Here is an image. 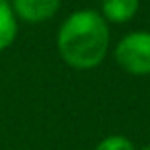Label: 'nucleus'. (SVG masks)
I'll return each instance as SVG.
<instances>
[{
	"instance_id": "f257e3e1",
	"label": "nucleus",
	"mask_w": 150,
	"mask_h": 150,
	"mask_svg": "<svg viewBox=\"0 0 150 150\" xmlns=\"http://www.w3.org/2000/svg\"><path fill=\"white\" fill-rule=\"evenodd\" d=\"M58 52L75 69H93L106 58L110 44L108 21L96 10H77L58 31Z\"/></svg>"
},
{
	"instance_id": "f03ea898",
	"label": "nucleus",
	"mask_w": 150,
	"mask_h": 150,
	"mask_svg": "<svg viewBox=\"0 0 150 150\" xmlns=\"http://www.w3.org/2000/svg\"><path fill=\"white\" fill-rule=\"evenodd\" d=\"M115 60L131 75H150V33L133 31L115 46Z\"/></svg>"
},
{
	"instance_id": "7ed1b4c3",
	"label": "nucleus",
	"mask_w": 150,
	"mask_h": 150,
	"mask_svg": "<svg viewBox=\"0 0 150 150\" xmlns=\"http://www.w3.org/2000/svg\"><path fill=\"white\" fill-rule=\"evenodd\" d=\"M12 10L18 19L27 23L46 21L60 10L62 0H10Z\"/></svg>"
},
{
	"instance_id": "20e7f679",
	"label": "nucleus",
	"mask_w": 150,
	"mask_h": 150,
	"mask_svg": "<svg viewBox=\"0 0 150 150\" xmlns=\"http://www.w3.org/2000/svg\"><path fill=\"white\" fill-rule=\"evenodd\" d=\"M139 0H102V18L112 23H127L135 18Z\"/></svg>"
},
{
	"instance_id": "39448f33",
	"label": "nucleus",
	"mask_w": 150,
	"mask_h": 150,
	"mask_svg": "<svg viewBox=\"0 0 150 150\" xmlns=\"http://www.w3.org/2000/svg\"><path fill=\"white\" fill-rule=\"evenodd\" d=\"M18 37V18L10 0H0V52L12 46Z\"/></svg>"
},
{
	"instance_id": "423d86ee",
	"label": "nucleus",
	"mask_w": 150,
	"mask_h": 150,
	"mask_svg": "<svg viewBox=\"0 0 150 150\" xmlns=\"http://www.w3.org/2000/svg\"><path fill=\"white\" fill-rule=\"evenodd\" d=\"M94 150H135V144L123 135H110L102 139Z\"/></svg>"
},
{
	"instance_id": "0eeeda50",
	"label": "nucleus",
	"mask_w": 150,
	"mask_h": 150,
	"mask_svg": "<svg viewBox=\"0 0 150 150\" xmlns=\"http://www.w3.org/2000/svg\"><path fill=\"white\" fill-rule=\"evenodd\" d=\"M142 150H150V146H144V148H142Z\"/></svg>"
}]
</instances>
